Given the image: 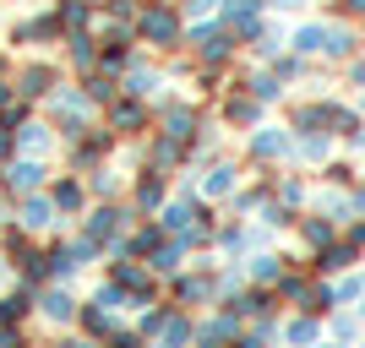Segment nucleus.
<instances>
[{"instance_id":"15","label":"nucleus","mask_w":365,"mask_h":348,"mask_svg":"<svg viewBox=\"0 0 365 348\" xmlns=\"http://www.w3.org/2000/svg\"><path fill=\"white\" fill-rule=\"evenodd\" d=\"M71 82L88 93V104H93V109H104L109 98L120 93V76H109V71H88V76H71Z\"/></svg>"},{"instance_id":"2","label":"nucleus","mask_w":365,"mask_h":348,"mask_svg":"<svg viewBox=\"0 0 365 348\" xmlns=\"http://www.w3.org/2000/svg\"><path fill=\"white\" fill-rule=\"evenodd\" d=\"M38 109H44V120L55 125V137H61V142L82 137V131H88V125H93V104H88V93L76 88L71 76H66V82H61V88H55V93H49V98H44V104H38Z\"/></svg>"},{"instance_id":"3","label":"nucleus","mask_w":365,"mask_h":348,"mask_svg":"<svg viewBox=\"0 0 365 348\" xmlns=\"http://www.w3.org/2000/svg\"><path fill=\"white\" fill-rule=\"evenodd\" d=\"M61 82H66V65L44 60V55H22L16 71H11V93H16V98H28V104H44Z\"/></svg>"},{"instance_id":"23","label":"nucleus","mask_w":365,"mask_h":348,"mask_svg":"<svg viewBox=\"0 0 365 348\" xmlns=\"http://www.w3.org/2000/svg\"><path fill=\"white\" fill-rule=\"evenodd\" d=\"M6 273H11V267H6V261H0V288H6Z\"/></svg>"},{"instance_id":"8","label":"nucleus","mask_w":365,"mask_h":348,"mask_svg":"<svg viewBox=\"0 0 365 348\" xmlns=\"http://www.w3.org/2000/svg\"><path fill=\"white\" fill-rule=\"evenodd\" d=\"M164 201H169V174H158V169L131 174V185H125V207L137 212V218H153Z\"/></svg>"},{"instance_id":"21","label":"nucleus","mask_w":365,"mask_h":348,"mask_svg":"<svg viewBox=\"0 0 365 348\" xmlns=\"http://www.w3.org/2000/svg\"><path fill=\"white\" fill-rule=\"evenodd\" d=\"M311 337H317V327H311V321H294V327H289V343H311Z\"/></svg>"},{"instance_id":"19","label":"nucleus","mask_w":365,"mask_h":348,"mask_svg":"<svg viewBox=\"0 0 365 348\" xmlns=\"http://www.w3.org/2000/svg\"><path fill=\"white\" fill-rule=\"evenodd\" d=\"M93 305H104V310H115V316H120V310H125V288L104 278V283L93 288Z\"/></svg>"},{"instance_id":"1","label":"nucleus","mask_w":365,"mask_h":348,"mask_svg":"<svg viewBox=\"0 0 365 348\" xmlns=\"http://www.w3.org/2000/svg\"><path fill=\"white\" fill-rule=\"evenodd\" d=\"M131 33H137V44L153 49V55H175V49L185 44V16H180L175 0H142Z\"/></svg>"},{"instance_id":"12","label":"nucleus","mask_w":365,"mask_h":348,"mask_svg":"<svg viewBox=\"0 0 365 348\" xmlns=\"http://www.w3.org/2000/svg\"><path fill=\"white\" fill-rule=\"evenodd\" d=\"M61 147V137H55V125L49 120H38V115H33L28 125H16V158H44L49 164V152Z\"/></svg>"},{"instance_id":"24","label":"nucleus","mask_w":365,"mask_h":348,"mask_svg":"<svg viewBox=\"0 0 365 348\" xmlns=\"http://www.w3.org/2000/svg\"><path fill=\"white\" fill-rule=\"evenodd\" d=\"M82 6H98V11H104V0H82Z\"/></svg>"},{"instance_id":"18","label":"nucleus","mask_w":365,"mask_h":348,"mask_svg":"<svg viewBox=\"0 0 365 348\" xmlns=\"http://www.w3.org/2000/svg\"><path fill=\"white\" fill-rule=\"evenodd\" d=\"M284 147H289L284 131H257V137H251V158H278Z\"/></svg>"},{"instance_id":"5","label":"nucleus","mask_w":365,"mask_h":348,"mask_svg":"<svg viewBox=\"0 0 365 348\" xmlns=\"http://www.w3.org/2000/svg\"><path fill=\"white\" fill-rule=\"evenodd\" d=\"M98 115H104V125H109L120 142L148 137V131H153V104H148V98H131V93H115V98H109Z\"/></svg>"},{"instance_id":"4","label":"nucleus","mask_w":365,"mask_h":348,"mask_svg":"<svg viewBox=\"0 0 365 348\" xmlns=\"http://www.w3.org/2000/svg\"><path fill=\"white\" fill-rule=\"evenodd\" d=\"M61 147H66V169H71V174H88V169H98V164H109V158H115L120 137H115V131L98 120V125H88L82 137L61 142Z\"/></svg>"},{"instance_id":"13","label":"nucleus","mask_w":365,"mask_h":348,"mask_svg":"<svg viewBox=\"0 0 365 348\" xmlns=\"http://www.w3.org/2000/svg\"><path fill=\"white\" fill-rule=\"evenodd\" d=\"M82 180H88V201H125V174L115 164H98V169H88V174H82Z\"/></svg>"},{"instance_id":"20","label":"nucleus","mask_w":365,"mask_h":348,"mask_svg":"<svg viewBox=\"0 0 365 348\" xmlns=\"http://www.w3.org/2000/svg\"><path fill=\"white\" fill-rule=\"evenodd\" d=\"M251 278H257V283H273L278 278V256H257L251 261Z\"/></svg>"},{"instance_id":"14","label":"nucleus","mask_w":365,"mask_h":348,"mask_svg":"<svg viewBox=\"0 0 365 348\" xmlns=\"http://www.w3.org/2000/svg\"><path fill=\"white\" fill-rule=\"evenodd\" d=\"M115 327H120V316H115V310H104V305H82V310H76V332L82 337H93V343H104L109 332H115Z\"/></svg>"},{"instance_id":"7","label":"nucleus","mask_w":365,"mask_h":348,"mask_svg":"<svg viewBox=\"0 0 365 348\" xmlns=\"http://www.w3.org/2000/svg\"><path fill=\"white\" fill-rule=\"evenodd\" d=\"M11 218H16V223H22V228H28L33 240H49V234H55V228L66 223L61 212H55V201H49L44 191H33V196H16Z\"/></svg>"},{"instance_id":"16","label":"nucleus","mask_w":365,"mask_h":348,"mask_svg":"<svg viewBox=\"0 0 365 348\" xmlns=\"http://www.w3.org/2000/svg\"><path fill=\"white\" fill-rule=\"evenodd\" d=\"M55 11H61V28H66V33H93V28H98V6H82V0H55Z\"/></svg>"},{"instance_id":"17","label":"nucleus","mask_w":365,"mask_h":348,"mask_svg":"<svg viewBox=\"0 0 365 348\" xmlns=\"http://www.w3.org/2000/svg\"><path fill=\"white\" fill-rule=\"evenodd\" d=\"M229 191H235V164H207V174H202V196L218 201V196H229Z\"/></svg>"},{"instance_id":"11","label":"nucleus","mask_w":365,"mask_h":348,"mask_svg":"<svg viewBox=\"0 0 365 348\" xmlns=\"http://www.w3.org/2000/svg\"><path fill=\"white\" fill-rule=\"evenodd\" d=\"M61 65H66V76L98 71V33H66L61 38Z\"/></svg>"},{"instance_id":"10","label":"nucleus","mask_w":365,"mask_h":348,"mask_svg":"<svg viewBox=\"0 0 365 348\" xmlns=\"http://www.w3.org/2000/svg\"><path fill=\"white\" fill-rule=\"evenodd\" d=\"M49 174H55V169H49L44 158H11V164L0 169V180H6L11 196H33V191H44Z\"/></svg>"},{"instance_id":"9","label":"nucleus","mask_w":365,"mask_h":348,"mask_svg":"<svg viewBox=\"0 0 365 348\" xmlns=\"http://www.w3.org/2000/svg\"><path fill=\"white\" fill-rule=\"evenodd\" d=\"M44 196L55 201V212H61V218H82V212H88V180H82V174H71V169H61V174H49Z\"/></svg>"},{"instance_id":"22","label":"nucleus","mask_w":365,"mask_h":348,"mask_svg":"<svg viewBox=\"0 0 365 348\" xmlns=\"http://www.w3.org/2000/svg\"><path fill=\"white\" fill-rule=\"evenodd\" d=\"M55 348H104V343H93V337H82V332H71V337H61Z\"/></svg>"},{"instance_id":"6","label":"nucleus","mask_w":365,"mask_h":348,"mask_svg":"<svg viewBox=\"0 0 365 348\" xmlns=\"http://www.w3.org/2000/svg\"><path fill=\"white\" fill-rule=\"evenodd\" d=\"M76 310H82V300L71 294V283H44V288H38V300H33V321L61 327V332L76 327Z\"/></svg>"}]
</instances>
